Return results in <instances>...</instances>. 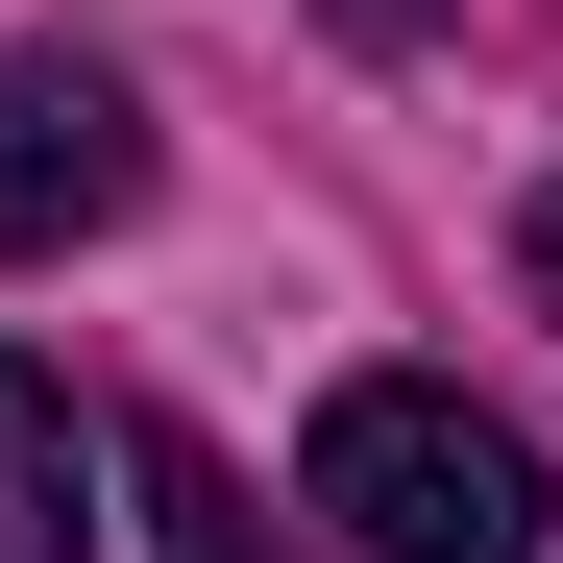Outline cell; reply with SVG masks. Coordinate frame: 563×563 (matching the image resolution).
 Instances as JSON below:
<instances>
[{
	"label": "cell",
	"instance_id": "obj_1",
	"mask_svg": "<svg viewBox=\"0 0 563 563\" xmlns=\"http://www.w3.org/2000/svg\"><path fill=\"white\" fill-rule=\"evenodd\" d=\"M295 515H343V563H539V441L465 367H343L295 417Z\"/></svg>",
	"mask_w": 563,
	"mask_h": 563
},
{
	"label": "cell",
	"instance_id": "obj_2",
	"mask_svg": "<svg viewBox=\"0 0 563 563\" xmlns=\"http://www.w3.org/2000/svg\"><path fill=\"white\" fill-rule=\"evenodd\" d=\"M147 197V99L99 49H0V269H49V245H99Z\"/></svg>",
	"mask_w": 563,
	"mask_h": 563
},
{
	"label": "cell",
	"instance_id": "obj_3",
	"mask_svg": "<svg viewBox=\"0 0 563 563\" xmlns=\"http://www.w3.org/2000/svg\"><path fill=\"white\" fill-rule=\"evenodd\" d=\"M99 490H123V441L74 417V393H49L25 343H0V563H99V539H123Z\"/></svg>",
	"mask_w": 563,
	"mask_h": 563
},
{
	"label": "cell",
	"instance_id": "obj_4",
	"mask_svg": "<svg viewBox=\"0 0 563 563\" xmlns=\"http://www.w3.org/2000/svg\"><path fill=\"white\" fill-rule=\"evenodd\" d=\"M123 490H147L172 563H269V515H245V465H221V441H172V417H147V441H123Z\"/></svg>",
	"mask_w": 563,
	"mask_h": 563
},
{
	"label": "cell",
	"instance_id": "obj_5",
	"mask_svg": "<svg viewBox=\"0 0 563 563\" xmlns=\"http://www.w3.org/2000/svg\"><path fill=\"white\" fill-rule=\"evenodd\" d=\"M515 295H539V319H563V172H539V221H515Z\"/></svg>",
	"mask_w": 563,
	"mask_h": 563
},
{
	"label": "cell",
	"instance_id": "obj_6",
	"mask_svg": "<svg viewBox=\"0 0 563 563\" xmlns=\"http://www.w3.org/2000/svg\"><path fill=\"white\" fill-rule=\"evenodd\" d=\"M343 25H367V49H417V25H441V0H343Z\"/></svg>",
	"mask_w": 563,
	"mask_h": 563
}]
</instances>
